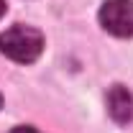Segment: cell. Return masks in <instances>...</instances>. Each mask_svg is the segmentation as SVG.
I'll return each mask as SVG.
<instances>
[{"label":"cell","mask_w":133,"mask_h":133,"mask_svg":"<svg viewBox=\"0 0 133 133\" xmlns=\"http://www.w3.org/2000/svg\"><path fill=\"white\" fill-rule=\"evenodd\" d=\"M108 113H110L113 120H118V123H128L133 118V95L123 84H115V87L108 92Z\"/></svg>","instance_id":"3957f363"},{"label":"cell","mask_w":133,"mask_h":133,"mask_svg":"<svg viewBox=\"0 0 133 133\" xmlns=\"http://www.w3.org/2000/svg\"><path fill=\"white\" fill-rule=\"evenodd\" d=\"M10 133H38L36 128H31V125H18V128H13Z\"/></svg>","instance_id":"277c9868"},{"label":"cell","mask_w":133,"mask_h":133,"mask_svg":"<svg viewBox=\"0 0 133 133\" xmlns=\"http://www.w3.org/2000/svg\"><path fill=\"white\" fill-rule=\"evenodd\" d=\"M0 105H3V97H0Z\"/></svg>","instance_id":"8992f818"},{"label":"cell","mask_w":133,"mask_h":133,"mask_svg":"<svg viewBox=\"0 0 133 133\" xmlns=\"http://www.w3.org/2000/svg\"><path fill=\"white\" fill-rule=\"evenodd\" d=\"M100 26L118 38L133 36V0H105L100 8Z\"/></svg>","instance_id":"7a4b0ae2"},{"label":"cell","mask_w":133,"mask_h":133,"mask_svg":"<svg viewBox=\"0 0 133 133\" xmlns=\"http://www.w3.org/2000/svg\"><path fill=\"white\" fill-rule=\"evenodd\" d=\"M5 16V3H3V0H0V18Z\"/></svg>","instance_id":"5b68a950"},{"label":"cell","mask_w":133,"mask_h":133,"mask_svg":"<svg viewBox=\"0 0 133 133\" xmlns=\"http://www.w3.org/2000/svg\"><path fill=\"white\" fill-rule=\"evenodd\" d=\"M0 51L18 64H31L44 51V36L38 28L18 23V26L0 33Z\"/></svg>","instance_id":"6da1fadb"}]
</instances>
